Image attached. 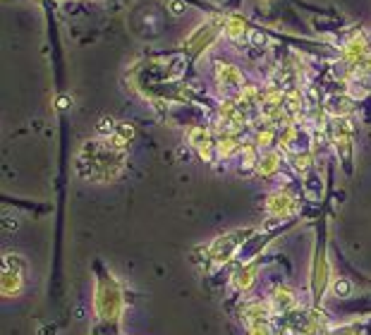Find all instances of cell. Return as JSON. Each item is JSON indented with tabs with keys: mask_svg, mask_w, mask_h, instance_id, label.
<instances>
[{
	"mask_svg": "<svg viewBox=\"0 0 371 335\" xmlns=\"http://www.w3.org/2000/svg\"><path fill=\"white\" fill-rule=\"evenodd\" d=\"M264 211H266V218H269V221L283 223L300 211V197H297L290 187H275V190H269V194L264 199Z\"/></svg>",
	"mask_w": 371,
	"mask_h": 335,
	"instance_id": "7",
	"label": "cell"
},
{
	"mask_svg": "<svg viewBox=\"0 0 371 335\" xmlns=\"http://www.w3.org/2000/svg\"><path fill=\"white\" fill-rule=\"evenodd\" d=\"M331 264H328V251L326 244L318 239L314 256H311V273H309V290H311V305L318 307L321 300L326 297L328 287H331Z\"/></svg>",
	"mask_w": 371,
	"mask_h": 335,
	"instance_id": "6",
	"label": "cell"
},
{
	"mask_svg": "<svg viewBox=\"0 0 371 335\" xmlns=\"http://www.w3.org/2000/svg\"><path fill=\"white\" fill-rule=\"evenodd\" d=\"M259 271H261V266L257 259L239 264L237 269L230 273V290L237 292V295H242V297L252 295L254 285H257V280H259Z\"/></svg>",
	"mask_w": 371,
	"mask_h": 335,
	"instance_id": "13",
	"label": "cell"
},
{
	"mask_svg": "<svg viewBox=\"0 0 371 335\" xmlns=\"http://www.w3.org/2000/svg\"><path fill=\"white\" fill-rule=\"evenodd\" d=\"M287 161H290L292 170L297 175L307 177L314 172V165H316V156H314V149H297L292 154H287Z\"/></svg>",
	"mask_w": 371,
	"mask_h": 335,
	"instance_id": "17",
	"label": "cell"
},
{
	"mask_svg": "<svg viewBox=\"0 0 371 335\" xmlns=\"http://www.w3.org/2000/svg\"><path fill=\"white\" fill-rule=\"evenodd\" d=\"M237 321L242 323V326H247V323H254V321H273L275 318V311L273 307H271L269 297H247V300H242L237 305Z\"/></svg>",
	"mask_w": 371,
	"mask_h": 335,
	"instance_id": "11",
	"label": "cell"
},
{
	"mask_svg": "<svg viewBox=\"0 0 371 335\" xmlns=\"http://www.w3.org/2000/svg\"><path fill=\"white\" fill-rule=\"evenodd\" d=\"M275 335H283V333H280V331H275Z\"/></svg>",
	"mask_w": 371,
	"mask_h": 335,
	"instance_id": "22",
	"label": "cell"
},
{
	"mask_svg": "<svg viewBox=\"0 0 371 335\" xmlns=\"http://www.w3.org/2000/svg\"><path fill=\"white\" fill-rule=\"evenodd\" d=\"M257 230L254 228H239V230H230L226 235H218L216 239H211L208 244H203L194 251V256H201L199 264L206 266V269H221L226 264H233L235 256L244 249V244L254 237Z\"/></svg>",
	"mask_w": 371,
	"mask_h": 335,
	"instance_id": "3",
	"label": "cell"
},
{
	"mask_svg": "<svg viewBox=\"0 0 371 335\" xmlns=\"http://www.w3.org/2000/svg\"><path fill=\"white\" fill-rule=\"evenodd\" d=\"M170 8H172V12H175V15H180L182 10H185V5H182V3H175V0H172Z\"/></svg>",
	"mask_w": 371,
	"mask_h": 335,
	"instance_id": "21",
	"label": "cell"
},
{
	"mask_svg": "<svg viewBox=\"0 0 371 335\" xmlns=\"http://www.w3.org/2000/svg\"><path fill=\"white\" fill-rule=\"evenodd\" d=\"M27 273L29 264L22 254H10L3 256V278H0V292L5 300H19L27 290Z\"/></svg>",
	"mask_w": 371,
	"mask_h": 335,
	"instance_id": "4",
	"label": "cell"
},
{
	"mask_svg": "<svg viewBox=\"0 0 371 335\" xmlns=\"http://www.w3.org/2000/svg\"><path fill=\"white\" fill-rule=\"evenodd\" d=\"M266 297H269L275 316H290V314L300 311V307H302L300 292H297L290 282H275V285H271Z\"/></svg>",
	"mask_w": 371,
	"mask_h": 335,
	"instance_id": "9",
	"label": "cell"
},
{
	"mask_svg": "<svg viewBox=\"0 0 371 335\" xmlns=\"http://www.w3.org/2000/svg\"><path fill=\"white\" fill-rule=\"evenodd\" d=\"M326 335H362V328L357 323H343V326H331Z\"/></svg>",
	"mask_w": 371,
	"mask_h": 335,
	"instance_id": "20",
	"label": "cell"
},
{
	"mask_svg": "<svg viewBox=\"0 0 371 335\" xmlns=\"http://www.w3.org/2000/svg\"><path fill=\"white\" fill-rule=\"evenodd\" d=\"M328 292H331L333 297H341V300H345V297L352 295V282H350L347 278H333L331 280V287H328Z\"/></svg>",
	"mask_w": 371,
	"mask_h": 335,
	"instance_id": "18",
	"label": "cell"
},
{
	"mask_svg": "<svg viewBox=\"0 0 371 335\" xmlns=\"http://www.w3.org/2000/svg\"><path fill=\"white\" fill-rule=\"evenodd\" d=\"M244 335H275L273 321H254L244 326Z\"/></svg>",
	"mask_w": 371,
	"mask_h": 335,
	"instance_id": "19",
	"label": "cell"
},
{
	"mask_svg": "<svg viewBox=\"0 0 371 335\" xmlns=\"http://www.w3.org/2000/svg\"><path fill=\"white\" fill-rule=\"evenodd\" d=\"M93 316L101 326L106 328H120L123 321L125 307H127V297H125V287L118 280L113 271L98 266L96 269V285H93Z\"/></svg>",
	"mask_w": 371,
	"mask_h": 335,
	"instance_id": "2",
	"label": "cell"
},
{
	"mask_svg": "<svg viewBox=\"0 0 371 335\" xmlns=\"http://www.w3.org/2000/svg\"><path fill=\"white\" fill-rule=\"evenodd\" d=\"M125 165H127L125 151H118L106 137L87 141L77 156V172L87 182H96V185L115 182L123 175Z\"/></svg>",
	"mask_w": 371,
	"mask_h": 335,
	"instance_id": "1",
	"label": "cell"
},
{
	"mask_svg": "<svg viewBox=\"0 0 371 335\" xmlns=\"http://www.w3.org/2000/svg\"><path fill=\"white\" fill-rule=\"evenodd\" d=\"M218 24H221V31L228 41L233 44H244L249 39V24L244 22L239 15L235 12H228V15H218Z\"/></svg>",
	"mask_w": 371,
	"mask_h": 335,
	"instance_id": "16",
	"label": "cell"
},
{
	"mask_svg": "<svg viewBox=\"0 0 371 335\" xmlns=\"http://www.w3.org/2000/svg\"><path fill=\"white\" fill-rule=\"evenodd\" d=\"M283 163H285V154L280 149H264L259 154V161H257V175L261 180H273V177L280 175L283 170Z\"/></svg>",
	"mask_w": 371,
	"mask_h": 335,
	"instance_id": "15",
	"label": "cell"
},
{
	"mask_svg": "<svg viewBox=\"0 0 371 335\" xmlns=\"http://www.w3.org/2000/svg\"><path fill=\"white\" fill-rule=\"evenodd\" d=\"M371 53V44H369V36L367 34H352L347 41L341 46V62L347 67V72L357 65L359 60H364Z\"/></svg>",
	"mask_w": 371,
	"mask_h": 335,
	"instance_id": "14",
	"label": "cell"
},
{
	"mask_svg": "<svg viewBox=\"0 0 371 335\" xmlns=\"http://www.w3.org/2000/svg\"><path fill=\"white\" fill-rule=\"evenodd\" d=\"M185 139L203 163H216V132L211 127H201V125L187 127Z\"/></svg>",
	"mask_w": 371,
	"mask_h": 335,
	"instance_id": "10",
	"label": "cell"
},
{
	"mask_svg": "<svg viewBox=\"0 0 371 335\" xmlns=\"http://www.w3.org/2000/svg\"><path fill=\"white\" fill-rule=\"evenodd\" d=\"M352 120L350 118H333L331 123V141L338 149V156L345 163V170L350 172V161H352Z\"/></svg>",
	"mask_w": 371,
	"mask_h": 335,
	"instance_id": "12",
	"label": "cell"
},
{
	"mask_svg": "<svg viewBox=\"0 0 371 335\" xmlns=\"http://www.w3.org/2000/svg\"><path fill=\"white\" fill-rule=\"evenodd\" d=\"M221 36H223V31H221V24H218L216 17H213V19H203L199 27H194V29H192V34L187 36L185 51L190 55L197 57V55L206 53V51L211 48V46L216 44Z\"/></svg>",
	"mask_w": 371,
	"mask_h": 335,
	"instance_id": "8",
	"label": "cell"
},
{
	"mask_svg": "<svg viewBox=\"0 0 371 335\" xmlns=\"http://www.w3.org/2000/svg\"><path fill=\"white\" fill-rule=\"evenodd\" d=\"M213 87H216V91L221 93L223 98H237L239 93H242V89L247 87V77H244V72L239 70L237 65H233V62L228 60H213Z\"/></svg>",
	"mask_w": 371,
	"mask_h": 335,
	"instance_id": "5",
	"label": "cell"
}]
</instances>
